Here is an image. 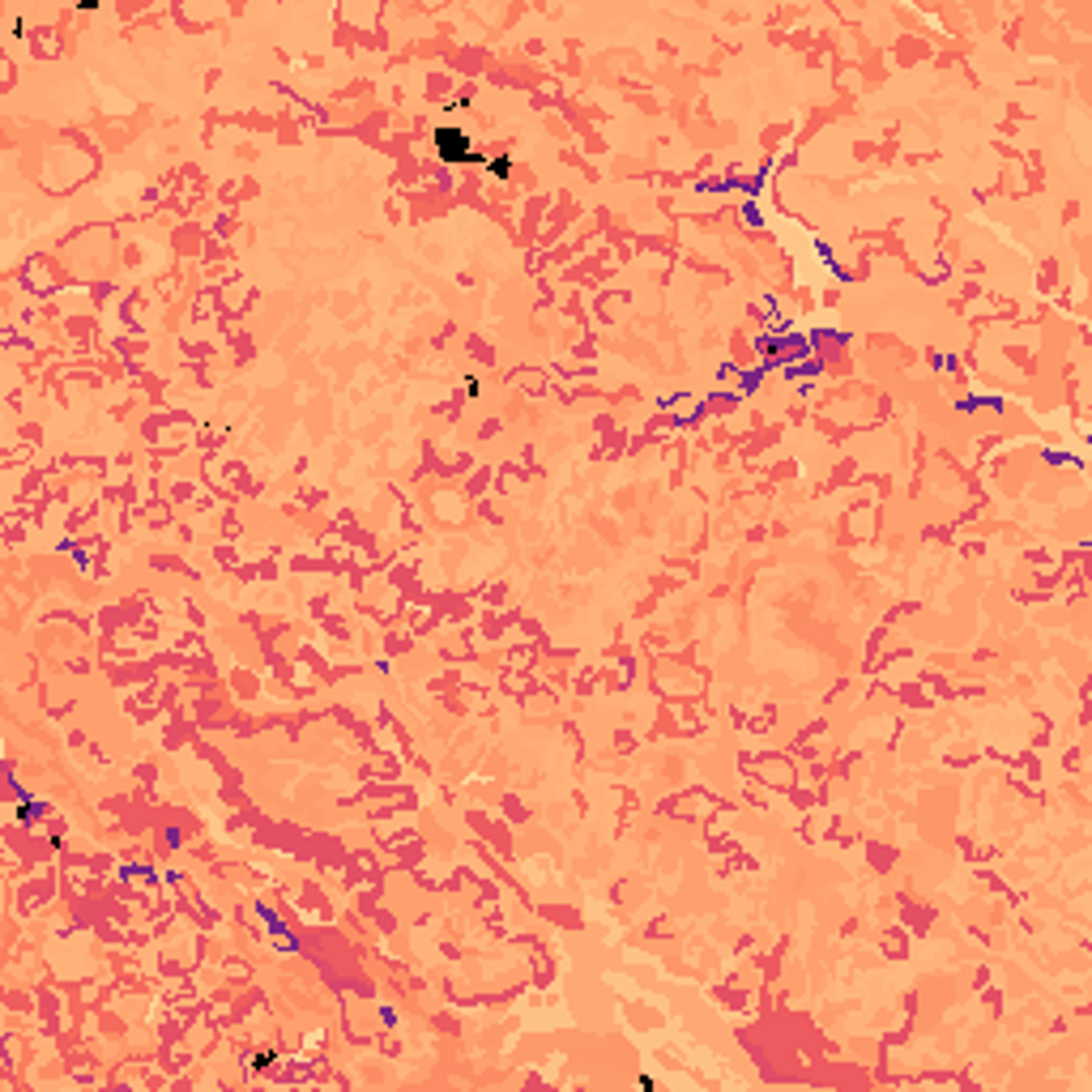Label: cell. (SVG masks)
<instances>
[{
  "instance_id": "cell-1",
  "label": "cell",
  "mask_w": 1092,
  "mask_h": 1092,
  "mask_svg": "<svg viewBox=\"0 0 1092 1092\" xmlns=\"http://www.w3.org/2000/svg\"><path fill=\"white\" fill-rule=\"evenodd\" d=\"M436 149H439V158H448V163H465V158H474V149H470V141H465V133H457V128H439V133H436Z\"/></svg>"
}]
</instances>
